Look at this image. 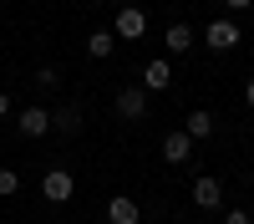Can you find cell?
<instances>
[{
	"instance_id": "obj_17",
	"label": "cell",
	"mask_w": 254,
	"mask_h": 224,
	"mask_svg": "<svg viewBox=\"0 0 254 224\" xmlns=\"http://www.w3.org/2000/svg\"><path fill=\"white\" fill-rule=\"evenodd\" d=\"M224 5H229V10H249L254 0H224Z\"/></svg>"
},
{
	"instance_id": "obj_7",
	"label": "cell",
	"mask_w": 254,
	"mask_h": 224,
	"mask_svg": "<svg viewBox=\"0 0 254 224\" xmlns=\"http://www.w3.org/2000/svg\"><path fill=\"white\" fill-rule=\"evenodd\" d=\"M117 112H122L127 122L147 117V92H142V87H122V92H117Z\"/></svg>"
},
{
	"instance_id": "obj_12",
	"label": "cell",
	"mask_w": 254,
	"mask_h": 224,
	"mask_svg": "<svg viewBox=\"0 0 254 224\" xmlns=\"http://www.w3.org/2000/svg\"><path fill=\"white\" fill-rule=\"evenodd\" d=\"M117 51V36L112 31H92L87 36V56H112Z\"/></svg>"
},
{
	"instance_id": "obj_4",
	"label": "cell",
	"mask_w": 254,
	"mask_h": 224,
	"mask_svg": "<svg viewBox=\"0 0 254 224\" xmlns=\"http://www.w3.org/2000/svg\"><path fill=\"white\" fill-rule=\"evenodd\" d=\"M147 31V15L137 10V5H127V10H117V20H112V36L117 41H137Z\"/></svg>"
},
{
	"instance_id": "obj_1",
	"label": "cell",
	"mask_w": 254,
	"mask_h": 224,
	"mask_svg": "<svg viewBox=\"0 0 254 224\" xmlns=\"http://www.w3.org/2000/svg\"><path fill=\"white\" fill-rule=\"evenodd\" d=\"M203 41H208L214 51H234V46H239V26H234L229 15H219V20H208V26H203Z\"/></svg>"
},
{
	"instance_id": "obj_5",
	"label": "cell",
	"mask_w": 254,
	"mask_h": 224,
	"mask_svg": "<svg viewBox=\"0 0 254 224\" xmlns=\"http://www.w3.org/2000/svg\"><path fill=\"white\" fill-rule=\"evenodd\" d=\"M168 81H173V61L168 56H153L142 67V92H168Z\"/></svg>"
},
{
	"instance_id": "obj_6",
	"label": "cell",
	"mask_w": 254,
	"mask_h": 224,
	"mask_svg": "<svg viewBox=\"0 0 254 224\" xmlns=\"http://www.w3.org/2000/svg\"><path fill=\"white\" fill-rule=\"evenodd\" d=\"M193 204H198L203 214H208V209H219V204H224V183H219V178H208V173H198V178H193Z\"/></svg>"
},
{
	"instance_id": "obj_3",
	"label": "cell",
	"mask_w": 254,
	"mask_h": 224,
	"mask_svg": "<svg viewBox=\"0 0 254 224\" xmlns=\"http://www.w3.org/2000/svg\"><path fill=\"white\" fill-rule=\"evenodd\" d=\"M41 194H46V199H51V204H66V199H71V194H76V178H71V173H66V168H51V173H46V178H41Z\"/></svg>"
},
{
	"instance_id": "obj_13",
	"label": "cell",
	"mask_w": 254,
	"mask_h": 224,
	"mask_svg": "<svg viewBox=\"0 0 254 224\" xmlns=\"http://www.w3.org/2000/svg\"><path fill=\"white\" fill-rule=\"evenodd\" d=\"M51 128H61V133H76V128H81V117H76V107H61V112L51 117Z\"/></svg>"
},
{
	"instance_id": "obj_8",
	"label": "cell",
	"mask_w": 254,
	"mask_h": 224,
	"mask_svg": "<svg viewBox=\"0 0 254 224\" xmlns=\"http://www.w3.org/2000/svg\"><path fill=\"white\" fill-rule=\"evenodd\" d=\"M107 224H142V209H137V199L117 194V199L107 204Z\"/></svg>"
},
{
	"instance_id": "obj_10",
	"label": "cell",
	"mask_w": 254,
	"mask_h": 224,
	"mask_svg": "<svg viewBox=\"0 0 254 224\" xmlns=\"http://www.w3.org/2000/svg\"><path fill=\"white\" fill-rule=\"evenodd\" d=\"M188 153H193V138L188 133H163V158L168 163H188Z\"/></svg>"
},
{
	"instance_id": "obj_14",
	"label": "cell",
	"mask_w": 254,
	"mask_h": 224,
	"mask_svg": "<svg viewBox=\"0 0 254 224\" xmlns=\"http://www.w3.org/2000/svg\"><path fill=\"white\" fill-rule=\"evenodd\" d=\"M36 87H41V92H56V87H61V72H56V67H41V72H36Z\"/></svg>"
},
{
	"instance_id": "obj_20",
	"label": "cell",
	"mask_w": 254,
	"mask_h": 224,
	"mask_svg": "<svg viewBox=\"0 0 254 224\" xmlns=\"http://www.w3.org/2000/svg\"><path fill=\"white\" fill-rule=\"evenodd\" d=\"M87 5H102V0H87Z\"/></svg>"
},
{
	"instance_id": "obj_9",
	"label": "cell",
	"mask_w": 254,
	"mask_h": 224,
	"mask_svg": "<svg viewBox=\"0 0 254 224\" xmlns=\"http://www.w3.org/2000/svg\"><path fill=\"white\" fill-rule=\"evenodd\" d=\"M163 46L173 51V56H183L188 46H193V26H188V20H173V26L163 31Z\"/></svg>"
},
{
	"instance_id": "obj_11",
	"label": "cell",
	"mask_w": 254,
	"mask_h": 224,
	"mask_svg": "<svg viewBox=\"0 0 254 224\" xmlns=\"http://www.w3.org/2000/svg\"><path fill=\"white\" fill-rule=\"evenodd\" d=\"M183 133H188V138H208V133H214V117H208L203 107H193L188 122H183Z\"/></svg>"
},
{
	"instance_id": "obj_15",
	"label": "cell",
	"mask_w": 254,
	"mask_h": 224,
	"mask_svg": "<svg viewBox=\"0 0 254 224\" xmlns=\"http://www.w3.org/2000/svg\"><path fill=\"white\" fill-rule=\"evenodd\" d=\"M15 189H20V173L15 168H0V199H10Z\"/></svg>"
},
{
	"instance_id": "obj_2",
	"label": "cell",
	"mask_w": 254,
	"mask_h": 224,
	"mask_svg": "<svg viewBox=\"0 0 254 224\" xmlns=\"http://www.w3.org/2000/svg\"><path fill=\"white\" fill-rule=\"evenodd\" d=\"M15 128H20V138H46L51 133V112L41 107V102H31V107H20Z\"/></svg>"
},
{
	"instance_id": "obj_16",
	"label": "cell",
	"mask_w": 254,
	"mask_h": 224,
	"mask_svg": "<svg viewBox=\"0 0 254 224\" xmlns=\"http://www.w3.org/2000/svg\"><path fill=\"white\" fill-rule=\"evenodd\" d=\"M224 224H254V219H249L244 209H229V214H224Z\"/></svg>"
},
{
	"instance_id": "obj_18",
	"label": "cell",
	"mask_w": 254,
	"mask_h": 224,
	"mask_svg": "<svg viewBox=\"0 0 254 224\" xmlns=\"http://www.w3.org/2000/svg\"><path fill=\"white\" fill-rule=\"evenodd\" d=\"M5 112H10V97H5V92H0V117H5Z\"/></svg>"
},
{
	"instance_id": "obj_19",
	"label": "cell",
	"mask_w": 254,
	"mask_h": 224,
	"mask_svg": "<svg viewBox=\"0 0 254 224\" xmlns=\"http://www.w3.org/2000/svg\"><path fill=\"white\" fill-rule=\"evenodd\" d=\"M244 102H249V107H254V81H249V87H244Z\"/></svg>"
}]
</instances>
